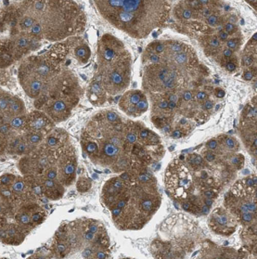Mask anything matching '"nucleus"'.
<instances>
[{
	"mask_svg": "<svg viewBox=\"0 0 257 259\" xmlns=\"http://www.w3.org/2000/svg\"><path fill=\"white\" fill-rule=\"evenodd\" d=\"M2 117L9 118L10 120L13 117L25 115V104L22 99L17 96H11L9 100V104L6 112L1 113Z\"/></svg>",
	"mask_w": 257,
	"mask_h": 259,
	"instance_id": "11",
	"label": "nucleus"
},
{
	"mask_svg": "<svg viewBox=\"0 0 257 259\" xmlns=\"http://www.w3.org/2000/svg\"><path fill=\"white\" fill-rule=\"evenodd\" d=\"M256 99V97H255ZM246 105L241 113L240 133L245 146L256 156V100Z\"/></svg>",
	"mask_w": 257,
	"mask_h": 259,
	"instance_id": "6",
	"label": "nucleus"
},
{
	"mask_svg": "<svg viewBox=\"0 0 257 259\" xmlns=\"http://www.w3.org/2000/svg\"><path fill=\"white\" fill-rule=\"evenodd\" d=\"M11 94L8 92L1 91V98H0V107H1V113H4L6 112L8 104H9V100L11 98Z\"/></svg>",
	"mask_w": 257,
	"mask_h": 259,
	"instance_id": "15",
	"label": "nucleus"
},
{
	"mask_svg": "<svg viewBox=\"0 0 257 259\" xmlns=\"http://www.w3.org/2000/svg\"><path fill=\"white\" fill-rule=\"evenodd\" d=\"M237 64H238V61H237V60L233 61L232 58H231L229 62L226 63L225 67H226V69H227L229 72H234L235 70H236V68H237Z\"/></svg>",
	"mask_w": 257,
	"mask_h": 259,
	"instance_id": "18",
	"label": "nucleus"
},
{
	"mask_svg": "<svg viewBox=\"0 0 257 259\" xmlns=\"http://www.w3.org/2000/svg\"><path fill=\"white\" fill-rule=\"evenodd\" d=\"M224 28H225V32L227 33V34H231V33H234L235 31L237 30V27L235 26L234 24L232 23H227L225 24V26H224Z\"/></svg>",
	"mask_w": 257,
	"mask_h": 259,
	"instance_id": "19",
	"label": "nucleus"
},
{
	"mask_svg": "<svg viewBox=\"0 0 257 259\" xmlns=\"http://www.w3.org/2000/svg\"><path fill=\"white\" fill-rule=\"evenodd\" d=\"M88 97L90 102L94 105H101L106 101L107 93L101 83L93 79V82L90 84L88 91Z\"/></svg>",
	"mask_w": 257,
	"mask_h": 259,
	"instance_id": "12",
	"label": "nucleus"
},
{
	"mask_svg": "<svg viewBox=\"0 0 257 259\" xmlns=\"http://www.w3.org/2000/svg\"><path fill=\"white\" fill-rule=\"evenodd\" d=\"M144 126L140 122L124 121L113 111L100 112L82 132L84 155L117 174L143 171L163 155L162 142L154 132L140 134Z\"/></svg>",
	"mask_w": 257,
	"mask_h": 259,
	"instance_id": "1",
	"label": "nucleus"
},
{
	"mask_svg": "<svg viewBox=\"0 0 257 259\" xmlns=\"http://www.w3.org/2000/svg\"><path fill=\"white\" fill-rule=\"evenodd\" d=\"M171 136H172V138H174V139H180V138L183 136V134H182V132H181L180 130H173Z\"/></svg>",
	"mask_w": 257,
	"mask_h": 259,
	"instance_id": "22",
	"label": "nucleus"
},
{
	"mask_svg": "<svg viewBox=\"0 0 257 259\" xmlns=\"http://www.w3.org/2000/svg\"><path fill=\"white\" fill-rule=\"evenodd\" d=\"M98 71L94 80L109 95H117L127 89L131 79L132 59L127 48L111 34H103L98 43Z\"/></svg>",
	"mask_w": 257,
	"mask_h": 259,
	"instance_id": "5",
	"label": "nucleus"
},
{
	"mask_svg": "<svg viewBox=\"0 0 257 259\" xmlns=\"http://www.w3.org/2000/svg\"><path fill=\"white\" fill-rule=\"evenodd\" d=\"M73 55L80 64H84L89 62L90 56H91V51H90V47L84 43L83 39L76 37Z\"/></svg>",
	"mask_w": 257,
	"mask_h": 259,
	"instance_id": "13",
	"label": "nucleus"
},
{
	"mask_svg": "<svg viewBox=\"0 0 257 259\" xmlns=\"http://www.w3.org/2000/svg\"><path fill=\"white\" fill-rule=\"evenodd\" d=\"M206 147L208 150H210V151H215V150H216V149L218 147V141H217V140H215V139L210 140V141L207 142Z\"/></svg>",
	"mask_w": 257,
	"mask_h": 259,
	"instance_id": "20",
	"label": "nucleus"
},
{
	"mask_svg": "<svg viewBox=\"0 0 257 259\" xmlns=\"http://www.w3.org/2000/svg\"><path fill=\"white\" fill-rule=\"evenodd\" d=\"M101 202L117 228L139 230L160 208L161 195L156 179L150 173L123 172L104 184Z\"/></svg>",
	"mask_w": 257,
	"mask_h": 259,
	"instance_id": "2",
	"label": "nucleus"
},
{
	"mask_svg": "<svg viewBox=\"0 0 257 259\" xmlns=\"http://www.w3.org/2000/svg\"><path fill=\"white\" fill-rule=\"evenodd\" d=\"M212 231L220 235H231L237 228V221L225 209H216L209 219Z\"/></svg>",
	"mask_w": 257,
	"mask_h": 259,
	"instance_id": "8",
	"label": "nucleus"
},
{
	"mask_svg": "<svg viewBox=\"0 0 257 259\" xmlns=\"http://www.w3.org/2000/svg\"><path fill=\"white\" fill-rule=\"evenodd\" d=\"M28 229L23 226L6 224L1 227V241L12 245H17L23 242L29 232Z\"/></svg>",
	"mask_w": 257,
	"mask_h": 259,
	"instance_id": "10",
	"label": "nucleus"
},
{
	"mask_svg": "<svg viewBox=\"0 0 257 259\" xmlns=\"http://www.w3.org/2000/svg\"><path fill=\"white\" fill-rule=\"evenodd\" d=\"M119 107L130 117H140L148 111L149 102L143 91H129L121 98Z\"/></svg>",
	"mask_w": 257,
	"mask_h": 259,
	"instance_id": "7",
	"label": "nucleus"
},
{
	"mask_svg": "<svg viewBox=\"0 0 257 259\" xmlns=\"http://www.w3.org/2000/svg\"><path fill=\"white\" fill-rule=\"evenodd\" d=\"M256 75L255 72H252V71H249V70H246L243 72V78L245 80H251L254 76Z\"/></svg>",
	"mask_w": 257,
	"mask_h": 259,
	"instance_id": "21",
	"label": "nucleus"
},
{
	"mask_svg": "<svg viewBox=\"0 0 257 259\" xmlns=\"http://www.w3.org/2000/svg\"><path fill=\"white\" fill-rule=\"evenodd\" d=\"M239 46H240V41H239L238 38L229 39L228 40V42H227V47H228V49H229L230 51H233L238 50Z\"/></svg>",
	"mask_w": 257,
	"mask_h": 259,
	"instance_id": "17",
	"label": "nucleus"
},
{
	"mask_svg": "<svg viewBox=\"0 0 257 259\" xmlns=\"http://www.w3.org/2000/svg\"><path fill=\"white\" fill-rule=\"evenodd\" d=\"M98 13L114 28L143 39L169 19L171 4L165 0H95Z\"/></svg>",
	"mask_w": 257,
	"mask_h": 259,
	"instance_id": "4",
	"label": "nucleus"
},
{
	"mask_svg": "<svg viewBox=\"0 0 257 259\" xmlns=\"http://www.w3.org/2000/svg\"><path fill=\"white\" fill-rule=\"evenodd\" d=\"M53 121L46 113L35 111L26 115L24 130L28 133H41L46 135L50 132Z\"/></svg>",
	"mask_w": 257,
	"mask_h": 259,
	"instance_id": "9",
	"label": "nucleus"
},
{
	"mask_svg": "<svg viewBox=\"0 0 257 259\" xmlns=\"http://www.w3.org/2000/svg\"><path fill=\"white\" fill-rule=\"evenodd\" d=\"M77 190L79 192H88L91 188V181L88 178L84 177H81L79 178L78 181H77Z\"/></svg>",
	"mask_w": 257,
	"mask_h": 259,
	"instance_id": "14",
	"label": "nucleus"
},
{
	"mask_svg": "<svg viewBox=\"0 0 257 259\" xmlns=\"http://www.w3.org/2000/svg\"><path fill=\"white\" fill-rule=\"evenodd\" d=\"M16 176L12 174H4L1 177V187H10L15 181Z\"/></svg>",
	"mask_w": 257,
	"mask_h": 259,
	"instance_id": "16",
	"label": "nucleus"
},
{
	"mask_svg": "<svg viewBox=\"0 0 257 259\" xmlns=\"http://www.w3.org/2000/svg\"><path fill=\"white\" fill-rule=\"evenodd\" d=\"M219 38L222 40V41H226L227 38H228V34H227L226 32H221V33L219 34Z\"/></svg>",
	"mask_w": 257,
	"mask_h": 259,
	"instance_id": "23",
	"label": "nucleus"
},
{
	"mask_svg": "<svg viewBox=\"0 0 257 259\" xmlns=\"http://www.w3.org/2000/svg\"><path fill=\"white\" fill-rule=\"evenodd\" d=\"M217 96L219 97V98H223L225 96V91H222V90H220V89H218L217 90Z\"/></svg>",
	"mask_w": 257,
	"mask_h": 259,
	"instance_id": "24",
	"label": "nucleus"
},
{
	"mask_svg": "<svg viewBox=\"0 0 257 259\" xmlns=\"http://www.w3.org/2000/svg\"><path fill=\"white\" fill-rule=\"evenodd\" d=\"M8 12L12 34H27L37 41L71 38L81 34L87 23L83 8L74 1H22Z\"/></svg>",
	"mask_w": 257,
	"mask_h": 259,
	"instance_id": "3",
	"label": "nucleus"
}]
</instances>
